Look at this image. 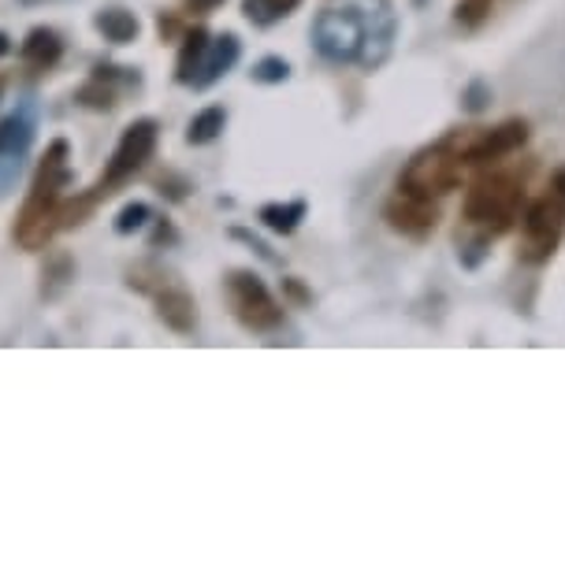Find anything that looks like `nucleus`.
<instances>
[{"label":"nucleus","mask_w":565,"mask_h":568,"mask_svg":"<svg viewBox=\"0 0 565 568\" xmlns=\"http://www.w3.org/2000/svg\"><path fill=\"white\" fill-rule=\"evenodd\" d=\"M305 212H309L305 201H286V205H264L261 209V223L269 231H275V234H294L297 223L305 220Z\"/></svg>","instance_id":"nucleus-16"},{"label":"nucleus","mask_w":565,"mask_h":568,"mask_svg":"<svg viewBox=\"0 0 565 568\" xmlns=\"http://www.w3.org/2000/svg\"><path fill=\"white\" fill-rule=\"evenodd\" d=\"M465 164L457 156V149L451 145V138H440V142L424 145L421 153H413V160L402 168L398 175V194L421 197V201H440L451 190L462 186Z\"/></svg>","instance_id":"nucleus-5"},{"label":"nucleus","mask_w":565,"mask_h":568,"mask_svg":"<svg viewBox=\"0 0 565 568\" xmlns=\"http://www.w3.org/2000/svg\"><path fill=\"white\" fill-rule=\"evenodd\" d=\"M316 49L332 63H376L372 45H387L391 27L376 30L372 0H343V4L324 8L316 19Z\"/></svg>","instance_id":"nucleus-2"},{"label":"nucleus","mask_w":565,"mask_h":568,"mask_svg":"<svg viewBox=\"0 0 565 568\" xmlns=\"http://www.w3.org/2000/svg\"><path fill=\"white\" fill-rule=\"evenodd\" d=\"M186 4V12H198V16H205V12H212V8H220L223 0H183Z\"/></svg>","instance_id":"nucleus-22"},{"label":"nucleus","mask_w":565,"mask_h":568,"mask_svg":"<svg viewBox=\"0 0 565 568\" xmlns=\"http://www.w3.org/2000/svg\"><path fill=\"white\" fill-rule=\"evenodd\" d=\"M93 27L101 30L104 41H112V45H127V41L138 38V16L127 12V8H104V12H98V19H93Z\"/></svg>","instance_id":"nucleus-15"},{"label":"nucleus","mask_w":565,"mask_h":568,"mask_svg":"<svg viewBox=\"0 0 565 568\" xmlns=\"http://www.w3.org/2000/svg\"><path fill=\"white\" fill-rule=\"evenodd\" d=\"M228 305L234 320L246 331L269 335V331L283 327V305L275 302L269 286L253 272H231L228 275Z\"/></svg>","instance_id":"nucleus-8"},{"label":"nucleus","mask_w":565,"mask_h":568,"mask_svg":"<svg viewBox=\"0 0 565 568\" xmlns=\"http://www.w3.org/2000/svg\"><path fill=\"white\" fill-rule=\"evenodd\" d=\"M286 74H291V68H286V60L280 57H264L261 63H253V82L275 85V82H286Z\"/></svg>","instance_id":"nucleus-21"},{"label":"nucleus","mask_w":565,"mask_h":568,"mask_svg":"<svg viewBox=\"0 0 565 568\" xmlns=\"http://www.w3.org/2000/svg\"><path fill=\"white\" fill-rule=\"evenodd\" d=\"M565 234V168H558L547 190L521 212V261L543 264L551 261Z\"/></svg>","instance_id":"nucleus-4"},{"label":"nucleus","mask_w":565,"mask_h":568,"mask_svg":"<svg viewBox=\"0 0 565 568\" xmlns=\"http://www.w3.org/2000/svg\"><path fill=\"white\" fill-rule=\"evenodd\" d=\"M495 0H457L454 4V23L462 30H480L487 23V16H492Z\"/></svg>","instance_id":"nucleus-19"},{"label":"nucleus","mask_w":565,"mask_h":568,"mask_svg":"<svg viewBox=\"0 0 565 568\" xmlns=\"http://www.w3.org/2000/svg\"><path fill=\"white\" fill-rule=\"evenodd\" d=\"M525 186H528V175L517 168L484 171V175L465 190V205H462L465 223L480 239H498V234H506L521 220V212H525Z\"/></svg>","instance_id":"nucleus-3"},{"label":"nucleus","mask_w":565,"mask_h":568,"mask_svg":"<svg viewBox=\"0 0 565 568\" xmlns=\"http://www.w3.org/2000/svg\"><path fill=\"white\" fill-rule=\"evenodd\" d=\"M286 294H291V297H294V302H309L305 286H302V283H294V278H286Z\"/></svg>","instance_id":"nucleus-23"},{"label":"nucleus","mask_w":565,"mask_h":568,"mask_svg":"<svg viewBox=\"0 0 565 568\" xmlns=\"http://www.w3.org/2000/svg\"><path fill=\"white\" fill-rule=\"evenodd\" d=\"M302 0H242V16L250 19L253 27H272L294 12Z\"/></svg>","instance_id":"nucleus-17"},{"label":"nucleus","mask_w":565,"mask_h":568,"mask_svg":"<svg viewBox=\"0 0 565 568\" xmlns=\"http://www.w3.org/2000/svg\"><path fill=\"white\" fill-rule=\"evenodd\" d=\"M27 4H34V0H27Z\"/></svg>","instance_id":"nucleus-25"},{"label":"nucleus","mask_w":565,"mask_h":568,"mask_svg":"<svg viewBox=\"0 0 565 568\" xmlns=\"http://www.w3.org/2000/svg\"><path fill=\"white\" fill-rule=\"evenodd\" d=\"M223 123H228V112H223V109H205V112H198L194 120H190L186 142H190V145H209V142H216V138L223 134Z\"/></svg>","instance_id":"nucleus-18"},{"label":"nucleus","mask_w":565,"mask_h":568,"mask_svg":"<svg viewBox=\"0 0 565 568\" xmlns=\"http://www.w3.org/2000/svg\"><path fill=\"white\" fill-rule=\"evenodd\" d=\"M68 142L57 138V142H49L46 156H41V164L34 171V182H30V194L23 201V209H19V220H16V242L23 245V250L38 253L46 250L52 234L60 231V201H63V190H68L71 182V168H68Z\"/></svg>","instance_id":"nucleus-1"},{"label":"nucleus","mask_w":565,"mask_h":568,"mask_svg":"<svg viewBox=\"0 0 565 568\" xmlns=\"http://www.w3.org/2000/svg\"><path fill=\"white\" fill-rule=\"evenodd\" d=\"M451 145L457 149L465 168H487L517 153L528 142V123L525 120H506L498 126H465V131H451Z\"/></svg>","instance_id":"nucleus-7"},{"label":"nucleus","mask_w":565,"mask_h":568,"mask_svg":"<svg viewBox=\"0 0 565 568\" xmlns=\"http://www.w3.org/2000/svg\"><path fill=\"white\" fill-rule=\"evenodd\" d=\"M239 38L234 34H220L209 41V52H205V63H201L198 79H194V90H209L212 82H220L223 74H228L234 68V60H239Z\"/></svg>","instance_id":"nucleus-11"},{"label":"nucleus","mask_w":565,"mask_h":568,"mask_svg":"<svg viewBox=\"0 0 565 568\" xmlns=\"http://www.w3.org/2000/svg\"><path fill=\"white\" fill-rule=\"evenodd\" d=\"M149 220H153V209H149L145 201H131V205H123L120 216H115V231L134 234V231H142Z\"/></svg>","instance_id":"nucleus-20"},{"label":"nucleus","mask_w":565,"mask_h":568,"mask_svg":"<svg viewBox=\"0 0 565 568\" xmlns=\"http://www.w3.org/2000/svg\"><path fill=\"white\" fill-rule=\"evenodd\" d=\"M157 142H160L157 120H134L131 126H127L120 145H115V153L109 160V168H104V175L98 179V186H93V197L104 201V197H112L115 190H123L127 182H131L138 171L153 160Z\"/></svg>","instance_id":"nucleus-6"},{"label":"nucleus","mask_w":565,"mask_h":568,"mask_svg":"<svg viewBox=\"0 0 565 568\" xmlns=\"http://www.w3.org/2000/svg\"><path fill=\"white\" fill-rule=\"evenodd\" d=\"M387 223L398 234H406V239H428L435 223H440V209H435V201L394 194L387 201Z\"/></svg>","instance_id":"nucleus-9"},{"label":"nucleus","mask_w":565,"mask_h":568,"mask_svg":"<svg viewBox=\"0 0 565 568\" xmlns=\"http://www.w3.org/2000/svg\"><path fill=\"white\" fill-rule=\"evenodd\" d=\"M8 52H12V38H8L4 30H0V60H4Z\"/></svg>","instance_id":"nucleus-24"},{"label":"nucleus","mask_w":565,"mask_h":568,"mask_svg":"<svg viewBox=\"0 0 565 568\" xmlns=\"http://www.w3.org/2000/svg\"><path fill=\"white\" fill-rule=\"evenodd\" d=\"M153 297H157V316L172 331L190 335L198 327V305L183 286H160V291H153Z\"/></svg>","instance_id":"nucleus-10"},{"label":"nucleus","mask_w":565,"mask_h":568,"mask_svg":"<svg viewBox=\"0 0 565 568\" xmlns=\"http://www.w3.org/2000/svg\"><path fill=\"white\" fill-rule=\"evenodd\" d=\"M209 41L212 34L205 27H194L190 34L183 38V52H179V63H175V79L183 85H194L201 63H205V52H209Z\"/></svg>","instance_id":"nucleus-13"},{"label":"nucleus","mask_w":565,"mask_h":568,"mask_svg":"<svg viewBox=\"0 0 565 568\" xmlns=\"http://www.w3.org/2000/svg\"><path fill=\"white\" fill-rule=\"evenodd\" d=\"M60 57H63V41H60L57 30H49V27L30 30L27 41H23V60L30 63V68L49 71Z\"/></svg>","instance_id":"nucleus-12"},{"label":"nucleus","mask_w":565,"mask_h":568,"mask_svg":"<svg viewBox=\"0 0 565 568\" xmlns=\"http://www.w3.org/2000/svg\"><path fill=\"white\" fill-rule=\"evenodd\" d=\"M30 142H34V120L27 112L0 120V156H23Z\"/></svg>","instance_id":"nucleus-14"}]
</instances>
